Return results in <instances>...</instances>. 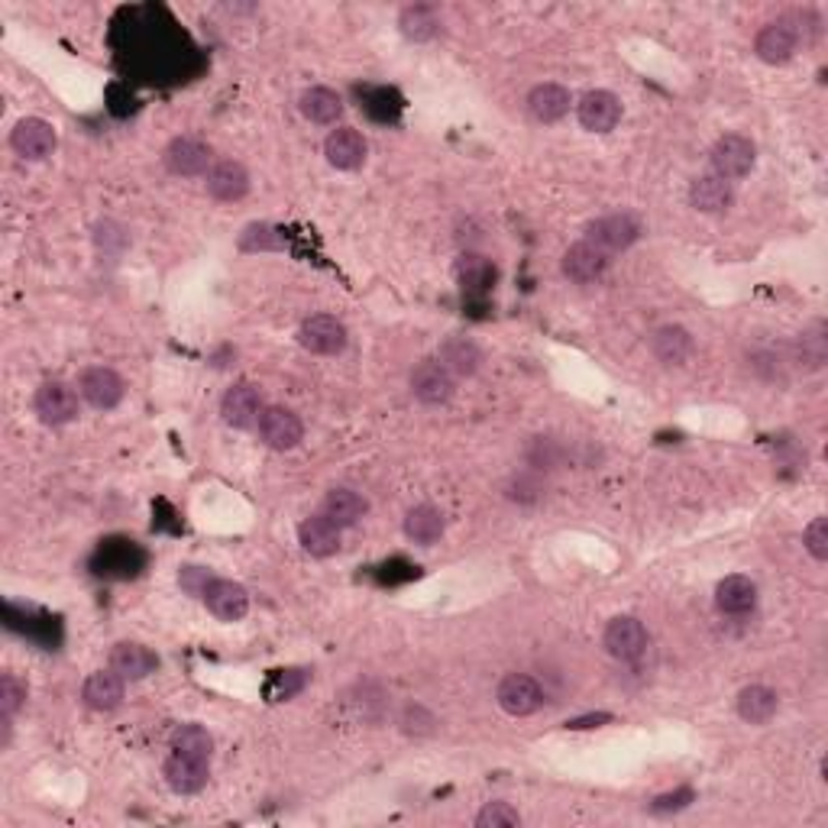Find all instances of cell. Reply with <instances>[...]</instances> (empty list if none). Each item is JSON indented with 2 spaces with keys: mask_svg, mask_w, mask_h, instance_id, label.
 Wrapping results in <instances>:
<instances>
[{
  "mask_svg": "<svg viewBox=\"0 0 828 828\" xmlns=\"http://www.w3.org/2000/svg\"><path fill=\"white\" fill-rule=\"evenodd\" d=\"M754 160H757V150L748 137L741 133H725L715 140L712 153H709V166H712V175L725 178V181H738L744 175H751L754 168Z\"/></svg>",
  "mask_w": 828,
  "mask_h": 828,
  "instance_id": "6da1fadb",
  "label": "cell"
},
{
  "mask_svg": "<svg viewBox=\"0 0 828 828\" xmlns=\"http://www.w3.org/2000/svg\"><path fill=\"white\" fill-rule=\"evenodd\" d=\"M602 645L606 651L622 663H638L648 648H651V635L648 628L635 619V615H619L606 625V635H602Z\"/></svg>",
  "mask_w": 828,
  "mask_h": 828,
  "instance_id": "7a4b0ae2",
  "label": "cell"
},
{
  "mask_svg": "<svg viewBox=\"0 0 828 828\" xmlns=\"http://www.w3.org/2000/svg\"><path fill=\"white\" fill-rule=\"evenodd\" d=\"M638 237H641V220L635 214H628V211L606 214V217H599V220H593L586 227V240L596 243L609 256L628 250L632 243H638Z\"/></svg>",
  "mask_w": 828,
  "mask_h": 828,
  "instance_id": "3957f363",
  "label": "cell"
},
{
  "mask_svg": "<svg viewBox=\"0 0 828 828\" xmlns=\"http://www.w3.org/2000/svg\"><path fill=\"white\" fill-rule=\"evenodd\" d=\"M10 147H13V153H16L20 160H26V163H42L46 156L55 153L59 133H55V127H52L49 120H42V117H23V120L13 127V133H10Z\"/></svg>",
  "mask_w": 828,
  "mask_h": 828,
  "instance_id": "277c9868",
  "label": "cell"
},
{
  "mask_svg": "<svg viewBox=\"0 0 828 828\" xmlns=\"http://www.w3.org/2000/svg\"><path fill=\"white\" fill-rule=\"evenodd\" d=\"M78 395L81 392H75L68 382H42L36 388L33 408H36L42 424L62 428V424H72L78 418Z\"/></svg>",
  "mask_w": 828,
  "mask_h": 828,
  "instance_id": "5b68a950",
  "label": "cell"
},
{
  "mask_svg": "<svg viewBox=\"0 0 828 828\" xmlns=\"http://www.w3.org/2000/svg\"><path fill=\"white\" fill-rule=\"evenodd\" d=\"M259 441L269 447V450H295L305 437V424L302 418L292 411V408H282V405H269L263 408L259 415Z\"/></svg>",
  "mask_w": 828,
  "mask_h": 828,
  "instance_id": "8992f818",
  "label": "cell"
},
{
  "mask_svg": "<svg viewBox=\"0 0 828 828\" xmlns=\"http://www.w3.org/2000/svg\"><path fill=\"white\" fill-rule=\"evenodd\" d=\"M78 392H81V398H85L91 408H98V411H114V408L124 402V395H127V382H124L111 366H91V369L81 372Z\"/></svg>",
  "mask_w": 828,
  "mask_h": 828,
  "instance_id": "52a82bcc",
  "label": "cell"
},
{
  "mask_svg": "<svg viewBox=\"0 0 828 828\" xmlns=\"http://www.w3.org/2000/svg\"><path fill=\"white\" fill-rule=\"evenodd\" d=\"M496 699L498 705H501V712H508L514 718H524V715H534L544 705V689L527 673H508L498 683Z\"/></svg>",
  "mask_w": 828,
  "mask_h": 828,
  "instance_id": "ba28073f",
  "label": "cell"
},
{
  "mask_svg": "<svg viewBox=\"0 0 828 828\" xmlns=\"http://www.w3.org/2000/svg\"><path fill=\"white\" fill-rule=\"evenodd\" d=\"M411 392L421 405H431V408L447 405L457 392V375L447 372L437 359H424L411 372Z\"/></svg>",
  "mask_w": 828,
  "mask_h": 828,
  "instance_id": "9c48e42d",
  "label": "cell"
},
{
  "mask_svg": "<svg viewBox=\"0 0 828 828\" xmlns=\"http://www.w3.org/2000/svg\"><path fill=\"white\" fill-rule=\"evenodd\" d=\"M163 163L171 175H181V178H194V175H204L214 166V153L204 140L198 137H175L163 153Z\"/></svg>",
  "mask_w": 828,
  "mask_h": 828,
  "instance_id": "30bf717a",
  "label": "cell"
},
{
  "mask_svg": "<svg viewBox=\"0 0 828 828\" xmlns=\"http://www.w3.org/2000/svg\"><path fill=\"white\" fill-rule=\"evenodd\" d=\"M576 117H579V127L589 130V133H609L619 127L622 120V101L612 94V91H586L576 104Z\"/></svg>",
  "mask_w": 828,
  "mask_h": 828,
  "instance_id": "8fae6325",
  "label": "cell"
},
{
  "mask_svg": "<svg viewBox=\"0 0 828 828\" xmlns=\"http://www.w3.org/2000/svg\"><path fill=\"white\" fill-rule=\"evenodd\" d=\"M609 263H612L609 253H602V250H599L596 243H589V240H579V243H573V246L563 253V276H566L570 282H576V285H589V282H599V279L606 276Z\"/></svg>",
  "mask_w": 828,
  "mask_h": 828,
  "instance_id": "7c38bea8",
  "label": "cell"
},
{
  "mask_svg": "<svg viewBox=\"0 0 828 828\" xmlns=\"http://www.w3.org/2000/svg\"><path fill=\"white\" fill-rule=\"evenodd\" d=\"M259 415H263V395L256 385L250 382H237L233 388H227L224 402H220V418L224 424L237 428V431H246L253 424H259Z\"/></svg>",
  "mask_w": 828,
  "mask_h": 828,
  "instance_id": "4fadbf2b",
  "label": "cell"
},
{
  "mask_svg": "<svg viewBox=\"0 0 828 828\" xmlns=\"http://www.w3.org/2000/svg\"><path fill=\"white\" fill-rule=\"evenodd\" d=\"M797 46H800V29H797L790 20L767 23V26L757 33V39H754V52H757V59L767 62V65H784V62H790L793 52H797Z\"/></svg>",
  "mask_w": 828,
  "mask_h": 828,
  "instance_id": "5bb4252c",
  "label": "cell"
},
{
  "mask_svg": "<svg viewBox=\"0 0 828 828\" xmlns=\"http://www.w3.org/2000/svg\"><path fill=\"white\" fill-rule=\"evenodd\" d=\"M346 340H349L346 328L336 318H331V315H315L298 331V343L308 353H315V356H336V353H343Z\"/></svg>",
  "mask_w": 828,
  "mask_h": 828,
  "instance_id": "9a60e30c",
  "label": "cell"
},
{
  "mask_svg": "<svg viewBox=\"0 0 828 828\" xmlns=\"http://www.w3.org/2000/svg\"><path fill=\"white\" fill-rule=\"evenodd\" d=\"M201 599L207 612L220 622H240L250 612V593L233 579H211Z\"/></svg>",
  "mask_w": 828,
  "mask_h": 828,
  "instance_id": "2e32d148",
  "label": "cell"
},
{
  "mask_svg": "<svg viewBox=\"0 0 828 828\" xmlns=\"http://www.w3.org/2000/svg\"><path fill=\"white\" fill-rule=\"evenodd\" d=\"M124 696H127V679L114 670H98L81 686V699L91 712H114L124 705Z\"/></svg>",
  "mask_w": 828,
  "mask_h": 828,
  "instance_id": "e0dca14e",
  "label": "cell"
},
{
  "mask_svg": "<svg viewBox=\"0 0 828 828\" xmlns=\"http://www.w3.org/2000/svg\"><path fill=\"white\" fill-rule=\"evenodd\" d=\"M207 194L214 201H224V204H233L240 198L250 194V171L243 163L237 160H220L214 163L211 171H207Z\"/></svg>",
  "mask_w": 828,
  "mask_h": 828,
  "instance_id": "ac0fdd59",
  "label": "cell"
},
{
  "mask_svg": "<svg viewBox=\"0 0 828 828\" xmlns=\"http://www.w3.org/2000/svg\"><path fill=\"white\" fill-rule=\"evenodd\" d=\"M366 153H369V147L362 140V133L353 130V127H336V130H331V137L324 140V156L340 171H356V168L366 163Z\"/></svg>",
  "mask_w": 828,
  "mask_h": 828,
  "instance_id": "d6986e66",
  "label": "cell"
},
{
  "mask_svg": "<svg viewBox=\"0 0 828 828\" xmlns=\"http://www.w3.org/2000/svg\"><path fill=\"white\" fill-rule=\"evenodd\" d=\"M570 91L563 85H553V81H544L537 88H531L527 94V114L537 120V124H557L570 114Z\"/></svg>",
  "mask_w": 828,
  "mask_h": 828,
  "instance_id": "ffe728a7",
  "label": "cell"
},
{
  "mask_svg": "<svg viewBox=\"0 0 828 828\" xmlns=\"http://www.w3.org/2000/svg\"><path fill=\"white\" fill-rule=\"evenodd\" d=\"M454 276L457 282L463 285V292H473V295H483L496 285L498 269L496 263L483 253H473V250H463L454 263Z\"/></svg>",
  "mask_w": 828,
  "mask_h": 828,
  "instance_id": "44dd1931",
  "label": "cell"
},
{
  "mask_svg": "<svg viewBox=\"0 0 828 828\" xmlns=\"http://www.w3.org/2000/svg\"><path fill=\"white\" fill-rule=\"evenodd\" d=\"M735 201V188L731 181L718 178V175H699L689 184V204L699 214H725Z\"/></svg>",
  "mask_w": 828,
  "mask_h": 828,
  "instance_id": "7402d4cb",
  "label": "cell"
},
{
  "mask_svg": "<svg viewBox=\"0 0 828 828\" xmlns=\"http://www.w3.org/2000/svg\"><path fill=\"white\" fill-rule=\"evenodd\" d=\"M163 777H166V784L175 793L191 797V793H201V790L207 787L211 770H207V761H194V757H184V754H171L166 761V767H163Z\"/></svg>",
  "mask_w": 828,
  "mask_h": 828,
  "instance_id": "603a6c76",
  "label": "cell"
},
{
  "mask_svg": "<svg viewBox=\"0 0 828 828\" xmlns=\"http://www.w3.org/2000/svg\"><path fill=\"white\" fill-rule=\"evenodd\" d=\"M298 544L305 547V553H311L318 560L333 557L340 550V527L318 511V514H311L298 524Z\"/></svg>",
  "mask_w": 828,
  "mask_h": 828,
  "instance_id": "cb8c5ba5",
  "label": "cell"
},
{
  "mask_svg": "<svg viewBox=\"0 0 828 828\" xmlns=\"http://www.w3.org/2000/svg\"><path fill=\"white\" fill-rule=\"evenodd\" d=\"M111 670L120 673L124 679H147L150 673L160 670V658L140 641H120L111 651Z\"/></svg>",
  "mask_w": 828,
  "mask_h": 828,
  "instance_id": "d4e9b609",
  "label": "cell"
},
{
  "mask_svg": "<svg viewBox=\"0 0 828 828\" xmlns=\"http://www.w3.org/2000/svg\"><path fill=\"white\" fill-rule=\"evenodd\" d=\"M735 709H738V718H741V722H748V725H767V722L777 715V709H780V696H777L770 686L754 683V686H744V689L738 692Z\"/></svg>",
  "mask_w": 828,
  "mask_h": 828,
  "instance_id": "484cf974",
  "label": "cell"
},
{
  "mask_svg": "<svg viewBox=\"0 0 828 828\" xmlns=\"http://www.w3.org/2000/svg\"><path fill=\"white\" fill-rule=\"evenodd\" d=\"M321 514L331 518L333 524L343 531V527H353L356 521H362L369 514V501H366V496H359L356 489L336 486L321 501Z\"/></svg>",
  "mask_w": 828,
  "mask_h": 828,
  "instance_id": "4316f807",
  "label": "cell"
},
{
  "mask_svg": "<svg viewBox=\"0 0 828 828\" xmlns=\"http://www.w3.org/2000/svg\"><path fill=\"white\" fill-rule=\"evenodd\" d=\"M437 362L454 375H476L483 366V349L470 336H447L441 343Z\"/></svg>",
  "mask_w": 828,
  "mask_h": 828,
  "instance_id": "83f0119b",
  "label": "cell"
},
{
  "mask_svg": "<svg viewBox=\"0 0 828 828\" xmlns=\"http://www.w3.org/2000/svg\"><path fill=\"white\" fill-rule=\"evenodd\" d=\"M715 606L725 615H748L757 606V586L748 576H725L715 586Z\"/></svg>",
  "mask_w": 828,
  "mask_h": 828,
  "instance_id": "f1b7e54d",
  "label": "cell"
},
{
  "mask_svg": "<svg viewBox=\"0 0 828 828\" xmlns=\"http://www.w3.org/2000/svg\"><path fill=\"white\" fill-rule=\"evenodd\" d=\"M696 343H692V333L679 324H663L651 336V353L661 359L663 366H683L689 356H692Z\"/></svg>",
  "mask_w": 828,
  "mask_h": 828,
  "instance_id": "f546056e",
  "label": "cell"
},
{
  "mask_svg": "<svg viewBox=\"0 0 828 828\" xmlns=\"http://www.w3.org/2000/svg\"><path fill=\"white\" fill-rule=\"evenodd\" d=\"M298 111H302V117L305 120H311V124H318V127H331L340 120V114H343V101H340V94L331 91V88H308L302 98H298Z\"/></svg>",
  "mask_w": 828,
  "mask_h": 828,
  "instance_id": "4dcf8cb0",
  "label": "cell"
},
{
  "mask_svg": "<svg viewBox=\"0 0 828 828\" xmlns=\"http://www.w3.org/2000/svg\"><path fill=\"white\" fill-rule=\"evenodd\" d=\"M405 534H408V540L431 547L444 537V514L434 505H415L405 514Z\"/></svg>",
  "mask_w": 828,
  "mask_h": 828,
  "instance_id": "1f68e13d",
  "label": "cell"
},
{
  "mask_svg": "<svg viewBox=\"0 0 828 828\" xmlns=\"http://www.w3.org/2000/svg\"><path fill=\"white\" fill-rule=\"evenodd\" d=\"M398 29H402V36L411 39V42H428V39H434V36L441 33V16H437V10L428 7V3H411V7L402 10Z\"/></svg>",
  "mask_w": 828,
  "mask_h": 828,
  "instance_id": "d6a6232c",
  "label": "cell"
},
{
  "mask_svg": "<svg viewBox=\"0 0 828 828\" xmlns=\"http://www.w3.org/2000/svg\"><path fill=\"white\" fill-rule=\"evenodd\" d=\"M171 754H184V757H194V761H207V764H211L214 738H211V731L201 728V725H181V728L171 735Z\"/></svg>",
  "mask_w": 828,
  "mask_h": 828,
  "instance_id": "836d02e7",
  "label": "cell"
},
{
  "mask_svg": "<svg viewBox=\"0 0 828 828\" xmlns=\"http://www.w3.org/2000/svg\"><path fill=\"white\" fill-rule=\"evenodd\" d=\"M240 250L243 253H266V250H282V237L269 224H250L240 233Z\"/></svg>",
  "mask_w": 828,
  "mask_h": 828,
  "instance_id": "e575fe53",
  "label": "cell"
},
{
  "mask_svg": "<svg viewBox=\"0 0 828 828\" xmlns=\"http://www.w3.org/2000/svg\"><path fill=\"white\" fill-rule=\"evenodd\" d=\"M26 702V686L13 676V673H3L0 676V715L13 718Z\"/></svg>",
  "mask_w": 828,
  "mask_h": 828,
  "instance_id": "d590c367",
  "label": "cell"
},
{
  "mask_svg": "<svg viewBox=\"0 0 828 828\" xmlns=\"http://www.w3.org/2000/svg\"><path fill=\"white\" fill-rule=\"evenodd\" d=\"M521 826L518 810H511L508 803H486V810L476 816V828H514Z\"/></svg>",
  "mask_w": 828,
  "mask_h": 828,
  "instance_id": "8d00e7d4",
  "label": "cell"
},
{
  "mask_svg": "<svg viewBox=\"0 0 828 828\" xmlns=\"http://www.w3.org/2000/svg\"><path fill=\"white\" fill-rule=\"evenodd\" d=\"M826 331H823V324H816V331L813 333H803V340H800V359L810 366V369H819L823 362H826Z\"/></svg>",
  "mask_w": 828,
  "mask_h": 828,
  "instance_id": "74e56055",
  "label": "cell"
},
{
  "mask_svg": "<svg viewBox=\"0 0 828 828\" xmlns=\"http://www.w3.org/2000/svg\"><path fill=\"white\" fill-rule=\"evenodd\" d=\"M560 457H563V450H560L553 441H547V437H537L534 447H531V454H527V460H531L534 470H553V467L560 463Z\"/></svg>",
  "mask_w": 828,
  "mask_h": 828,
  "instance_id": "f35d334b",
  "label": "cell"
},
{
  "mask_svg": "<svg viewBox=\"0 0 828 828\" xmlns=\"http://www.w3.org/2000/svg\"><path fill=\"white\" fill-rule=\"evenodd\" d=\"M696 800V793H692V787H679V790H673V793H661L654 803H651V813L654 816H666V813H679V810H686L689 803Z\"/></svg>",
  "mask_w": 828,
  "mask_h": 828,
  "instance_id": "ab89813d",
  "label": "cell"
},
{
  "mask_svg": "<svg viewBox=\"0 0 828 828\" xmlns=\"http://www.w3.org/2000/svg\"><path fill=\"white\" fill-rule=\"evenodd\" d=\"M803 544H806V550H810L816 560H828V518H816V521L806 527Z\"/></svg>",
  "mask_w": 828,
  "mask_h": 828,
  "instance_id": "60d3db41",
  "label": "cell"
},
{
  "mask_svg": "<svg viewBox=\"0 0 828 828\" xmlns=\"http://www.w3.org/2000/svg\"><path fill=\"white\" fill-rule=\"evenodd\" d=\"M211 573L207 570H201V566H181V573H178V583H181V589L188 593V596H204V589L211 586Z\"/></svg>",
  "mask_w": 828,
  "mask_h": 828,
  "instance_id": "b9f144b4",
  "label": "cell"
},
{
  "mask_svg": "<svg viewBox=\"0 0 828 828\" xmlns=\"http://www.w3.org/2000/svg\"><path fill=\"white\" fill-rule=\"evenodd\" d=\"M540 493H544L540 480H537V476H527V473H521V476L511 480V486H508V498H511V501H537Z\"/></svg>",
  "mask_w": 828,
  "mask_h": 828,
  "instance_id": "7bdbcfd3",
  "label": "cell"
},
{
  "mask_svg": "<svg viewBox=\"0 0 828 828\" xmlns=\"http://www.w3.org/2000/svg\"><path fill=\"white\" fill-rule=\"evenodd\" d=\"M609 722H612V715H609V712H593V715L570 718L563 728H570V731H586V728H602V725H609Z\"/></svg>",
  "mask_w": 828,
  "mask_h": 828,
  "instance_id": "ee69618b",
  "label": "cell"
}]
</instances>
